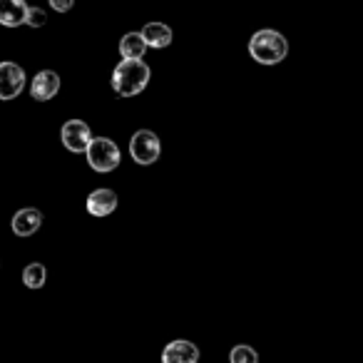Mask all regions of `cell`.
Wrapping results in <instances>:
<instances>
[{"instance_id":"cell-9","label":"cell","mask_w":363,"mask_h":363,"mask_svg":"<svg viewBox=\"0 0 363 363\" xmlns=\"http://www.w3.org/2000/svg\"><path fill=\"white\" fill-rule=\"evenodd\" d=\"M40 227H43V212L35 207L18 209L16 217H13V232L18 237H33Z\"/></svg>"},{"instance_id":"cell-13","label":"cell","mask_w":363,"mask_h":363,"mask_svg":"<svg viewBox=\"0 0 363 363\" xmlns=\"http://www.w3.org/2000/svg\"><path fill=\"white\" fill-rule=\"evenodd\" d=\"M145 52H147V45H145V40H142L140 33H127V35L120 40L122 60H142Z\"/></svg>"},{"instance_id":"cell-8","label":"cell","mask_w":363,"mask_h":363,"mask_svg":"<svg viewBox=\"0 0 363 363\" xmlns=\"http://www.w3.org/2000/svg\"><path fill=\"white\" fill-rule=\"evenodd\" d=\"M199 361V348L192 341L177 338V341L167 343L162 351V363H197Z\"/></svg>"},{"instance_id":"cell-17","label":"cell","mask_w":363,"mask_h":363,"mask_svg":"<svg viewBox=\"0 0 363 363\" xmlns=\"http://www.w3.org/2000/svg\"><path fill=\"white\" fill-rule=\"evenodd\" d=\"M48 3H50V8L55 13H67L72 6H75V0H48Z\"/></svg>"},{"instance_id":"cell-5","label":"cell","mask_w":363,"mask_h":363,"mask_svg":"<svg viewBox=\"0 0 363 363\" xmlns=\"http://www.w3.org/2000/svg\"><path fill=\"white\" fill-rule=\"evenodd\" d=\"M26 90V70L18 62H0V100H16Z\"/></svg>"},{"instance_id":"cell-6","label":"cell","mask_w":363,"mask_h":363,"mask_svg":"<svg viewBox=\"0 0 363 363\" xmlns=\"http://www.w3.org/2000/svg\"><path fill=\"white\" fill-rule=\"evenodd\" d=\"M60 140H62V147H65L67 152L82 155V152L87 150V145H90L92 132L82 120H70V122H65V125H62Z\"/></svg>"},{"instance_id":"cell-15","label":"cell","mask_w":363,"mask_h":363,"mask_svg":"<svg viewBox=\"0 0 363 363\" xmlns=\"http://www.w3.org/2000/svg\"><path fill=\"white\" fill-rule=\"evenodd\" d=\"M229 363H259V353L247 343H239L229 353Z\"/></svg>"},{"instance_id":"cell-3","label":"cell","mask_w":363,"mask_h":363,"mask_svg":"<svg viewBox=\"0 0 363 363\" xmlns=\"http://www.w3.org/2000/svg\"><path fill=\"white\" fill-rule=\"evenodd\" d=\"M85 157H87V164L95 172H100V174H107V172L117 169L122 160L120 147L112 140H107V137H92L85 150Z\"/></svg>"},{"instance_id":"cell-4","label":"cell","mask_w":363,"mask_h":363,"mask_svg":"<svg viewBox=\"0 0 363 363\" xmlns=\"http://www.w3.org/2000/svg\"><path fill=\"white\" fill-rule=\"evenodd\" d=\"M160 152H162V145H160V137L155 135L152 130H137L130 140V155L137 164H155L160 160Z\"/></svg>"},{"instance_id":"cell-1","label":"cell","mask_w":363,"mask_h":363,"mask_svg":"<svg viewBox=\"0 0 363 363\" xmlns=\"http://www.w3.org/2000/svg\"><path fill=\"white\" fill-rule=\"evenodd\" d=\"M152 70L145 60H122L112 70V90L120 97H135L150 85Z\"/></svg>"},{"instance_id":"cell-10","label":"cell","mask_w":363,"mask_h":363,"mask_svg":"<svg viewBox=\"0 0 363 363\" xmlns=\"http://www.w3.org/2000/svg\"><path fill=\"white\" fill-rule=\"evenodd\" d=\"M140 35H142V40H145V45L155 48V50H164V48H169L172 40H174L172 28L164 26V23H147Z\"/></svg>"},{"instance_id":"cell-14","label":"cell","mask_w":363,"mask_h":363,"mask_svg":"<svg viewBox=\"0 0 363 363\" xmlns=\"http://www.w3.org/2000/svg\"><path fill=\"white\" fill-rule=\"evenodd\" d=\"M45 281H48V269L43 267L40 262H33L23 269V284H26L28 289H43Z\"/></svg>"},{"instance_id":"cell-7","label":"cell","mask_w":363,"mask_h":363,"mask_svg":"<svg viewBox=\"0 0 363 363\" xmlns=\"http://www.w3.org/2000/svg\"><path fill=\"white\" fill-rule=\"evenodd\" d=\"M60 92V77L52 70H40L30 82V95L38 102H48Z\"/></svg>"},{"instance_id":"cell-12","label":"cell","mask_w":363,"mask_h":363,"mask_svg":"<svg viewBox=\"0 0 363 363\" xmlns=\"http://www.w3.org/2000/svg\"><path fill=\"white\" fill-rule=\"evenodd\" d=\"M28 3L26 0H0V26L21 28L26 26Z\"/></svg>"},{"instance_id":"cell-11","label":"cell","mask_w":363,"mask_h":363,"mask_svg":"<svg viewBox=\"0 0 363 363\" xmlns=\"http://www.w3.org/2000/svg\"><path fill=\"white\" fill-rule=\"evenodd\" d=\"M117 209V194L112 189H95L87 197V212L92 217H110Z\"/></svg>"},{"instance_id":"cell-16","label":"cell","mask_w":363,"mask_h":363,"mask_svg":"<svg viewBox=\"0 0 363 363\" xmlns=\"http://www.w3.org/2000/svg\"><path fill=\"white\" fill-rule=\"evenodd\" d=\"M45 21H48V16H45V11H43V8H33V6H28V13H26V26H30V28H43V26H45Z\"/></svg>"},{"instance_id":"cell-2","label":"cell","mask_w":363,"mask_h":363,"mask_svg":"<svg viewBox=\"0 0 363 363\" xmlns=\"http://www.w3.org/2000/svg\"><path fill=\"white\" fill-rule=\"evenodd\" d=\"M249 55L259 65H279L289 55V40L279 30L264 28V30L254 33L249 40Z\"/></svg>"}]
</instances>
